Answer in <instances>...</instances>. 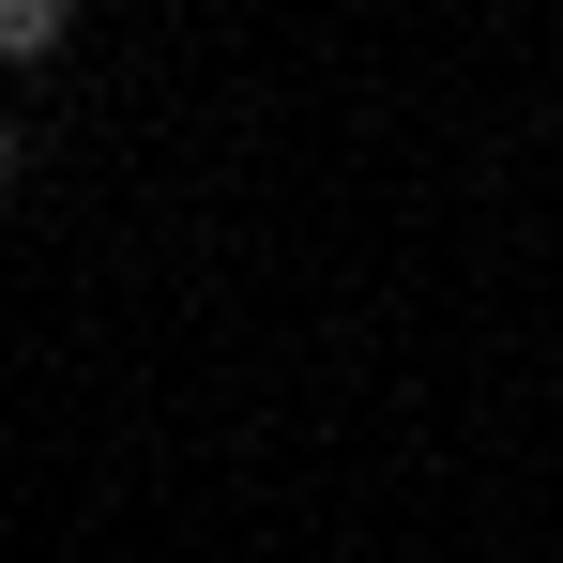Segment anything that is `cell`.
Here are the masks:
<instances>
[{"instance_id":"cell-1","label":"cell","mask_w":563,"mask_h":563,"mask_svg":"<svg viewBox=\"0 0 563 563\" xmlns=\"http://www.w3.org/2000/svg\"><path fill=\"white\" fill-rule=\"evenodd\" d=\"M62 31H77V0H0V62H46Z\"/></svg>"},{"instance_id":"cell-2","label":"cell","mask_w":563,"mask_h":563,"mask_svg":"<svg viewBox=\"0 0 563 563\" xmlns=\"http://www.w3.org/2000/svg\"><path fill=\"white\" fill-rule=\"evenodd\" d=\"M0 184H15V137H0Z\"/></svg>"}]
</instances>
